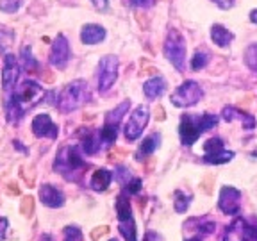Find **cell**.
Returning a JSON list of instances; mask_svg holds the SVG:
<instances>
[{"label":"cell","instance_id":"1","mask_svg":"<svg viewBox=\"0 0 257 241\" xmlns=\"http://www.w3.org/2000/svg\"><path fill=\"white\" fill-rule=\"evenodd\" d=\"M45 96V89L38 84L36 80H24L20 86H16L8 102V120L18 122L29 109L38 105Z\"/></svg>","mask_w":257,"mask_h":241},{"label":"cell","instance_id":"2","mask_svg":"<svg viewBox=\"0 0 257 241\" xmlns=\"http://www.w3.org/2000/svg\"><path fill=\"white\" fill-rule=\"evenodd\" d=\"M218 124L216 114H182L181 124H179V136L184 147H191L198 138L204 133H207L209 129H213Z\"/></svg>","mask_w":257,"mask_h":241},{"label":"cell","instance_id":"3","mask_svg":"<svg viewBox=\"0 0 257 241\" xmlns=\"http://www.w3.org/2000/svg\"><path fill=\"white\" fill-rule=\"evenodd\" d=\"M86 102H88V82L77 79L64 86V89L57 96L56 105L61 112H72L80 109Z\"/></svg>","mask_w":257,"mask_h":241},{"label":"cell","instance_id":"4","mask_svg":"<svg viewBox=\"0 0 257 241\" xmlns=\"http://www.w3.org/2000/svg\"><path fill=\"white\" fill-rule=\"evenodd\" d=\"M84 166L86 161L82 159V154H80V145H70V147L61 149L54 161V170L68 181H75L73 173L82 170Z\"/></svg>","mask_w":257,"mask_h":241},{"label":"cell","instance_id":"5","mask_svg":"<svg viewBox=\"0 0 257 241\" xmlns=\"http://www.w3.org/2000/svg\"><path fill=\"white\" fill-rule=\"evenodd\" d=\"M163 52H165V57L170 61V63L175 66L179 72L184 70L186 64V40L182 38V34L177 29H172L168 32L165 41V47H163Z\"/></svg>","mask_w":257,"mask_h":241},{"label":"cell","instance_id":"6","mask_svg":"<svg viewBox=\"0 0 257 241\" xmlns=\"http://www.w3.org/2000/svg\"><path fill=\"white\" fill-rule=\"evenodd\" d=\"M204 96V89L195 80H186L172 93V104L175 107H191Z\"/></svg>","mask_w":257,"mask_h":241},{"label":"cell","instance_id":"7","mask_svg":"<svg viewBox=\"0 0 257 241\" xmlns=\"http://www.w3.org/2000/svg\"><path fill=\"white\" fill-rule=\"evenodd\" d=\"M150 120V109L147 105H138L133 111V114L128 116L127 124H125V140L127 141H136L138 138L143 134V129L147 127Z\"/></svg>","mask_w":257,"mask_h":241},{"label":"cell","instance_id":"8","mask_svg":"<svg viewBox=\"0 0 257 241\" xmlns=\"http://www.w3.org/2000/svg\"><path fill=\"white\" fill-rule=\"evenodd\" d=\"M118 79V57L104 56L98 63V91L105 93L114 86Z\"/></svg>","mask_w":257,"mask_h":241},{"label":"cell","instance_id":"9","mask_svg":"<svg viewBox=\"0 0 257 241\" xmlns=\"http://www.w3.org/2000/svg\"><path fill=\"white\" fill-rule=\"evenodd\" d=\"M218 207L221 213L236 216L241 211V191L234 186H223L218 197Z\"/></svg>","mask_w":257,"mask_h":241},{"label":"cell","instance_id":"10","mask_svg":"<svg viewBox=\"0 0 257 241\" xmlns=\"http://www.w3.org/2000/svg\"><path fill=\"white\" fill-rule=\"evenodd\" d=\"M70 57H72V50H70V43L68 40L63 36V34H57V38L54 40L52 48H50V64H52L54 68H59L63 70L66 64H68Z\"/></svg>","mask_w":257,"mask_h":241},{"label":"cell","instance_id":"11","mask_svg":"<svg viewBox=\"0 0 257 241\" xmlns=\"http://www.w3.org/2000/svg\"><path fill=\"white\" fill-rule=\"evenodd\" d=\"M32 133L36 138H48V140H56L59 136V127L52 122L50 114L41 112L36 114L32 120Z\"/></svg>","mask_w":257,"mask_h":241},{"label":"cell","instance_id":"12","mask_svg":"<svg viewBox=\"0 0 257 241\" xmlns=\"http://www.w3.org/2000/svg\"><path fill=\"white\" fill-rule=\"evenodd\" d=\"M20 77V63L13 54H6L4 68H2V88L11 89Z\"/></svg>","mask_w":257,"mask_h":241},{"label":"cell","instance_id":"13","mask_svg":"<svg viewBox=\"0 0 257 241\" xmlns=\"http://www.w3.org/2000/svg\"><path fill=\"white\" fill-rule=\"evenodd\" d=\"M40 200L43 202V205L47 207H63L64 205V195L61 189H57L56 186L52 184H43L40 188Z\"/></svg>","mask_w":257,"mask_h":241},{"label":"cell","instance_id":"14","mask_svg":"<svg viewBox=\"0 0 257 241\" xmlns=\"http://www.w3.org/2000/svg\"><path fill=\"white\" fill-rule=\"evenodd\" d=\"M221 118H223L225 122L239 120L241 124H243V129H246V131H252V129L255 127V118H253L252 114H248V112L239 111V109L234 107V105H227V107H223V111H221Z\"/></svg>","mask_w":257,"mask_h":241},{"label":"cell","instance_id":"15","mask_svg":"<svg viewBox=\"0 0 257 241\" xmlns=\"http://www.w3.org/2000/svg\"><path fill=\"white\" fill-rule=\"evenodd\" d=\"M105 40V29L98 24H88L80 31V41L84 45H96Z\"/></svg>","mask_w":257,"mask_h":241},{"label":"cell","instance_id":"16","mask_svg":"<svg viewBox=\"0 0 257 241\" xmlns=\"http://www.w3.org/2000/svg\"><path fill=\"white\" fill-rule=\"evenodd\" d=\"M100 149H104V145H102L100 133L98 131H88L82 136V140H80V150L86 156H93V154H96Z\"/></svg>","mask_w":257,"mask_h":241},{"label":"cell","instance_id":"17","mask_svg":"<svg viewBox=\"0 0 257 241\" xmlns=\"http://www.w3.org/2000/svg\"><path fill=\"white\" fill-rule=\"evenodd\" d=\"M166 91V80L163 77H152L143 84V93L149 100H156Z\"/></svg>","mask_w":257,"mask_h":241},{"label":"cell","instance_id":"18","mask_svg":"<svg viewBox=\"0 0 257 241\" xmlns=\"http://www.w3.org/2000/svg\"><path fill=\"white\" fill-rule=\"evenodd\" d=\"M112 177H114L112 172H109L107 168L96 170V172L93 173L91 181H89V186H91V189H95V191H105V189L111 186Z\"/></svg>","mask_w":257,"mask_h":241},{"label":"cell","instance_id":"19","mask_svg":"<svg viewBox=\"0 0 257 241\" xmlns=\"http://www.w3.org/2000/svg\"><path fill=\"white\" fill-rule=\"evenodd\" d=\"M211 40H213L214 45L225 48V47H229V45L232 43L234 34L229 31V29H225L223 25L214 24L213 27H211Z\"/></svg>","mask_w":257,"mask_h":241},{"label":"cell","instance_id":"20","mask_svg":"<svg viewBox=\"0 0 257 241\" xmlns=\"http://www.w3.org/2000/svg\"><path fill=\"white\" fill-rule=\"evenodd\" d=\"M159 147H161V134H157V133L150 134V136L145 138L143 143L140 145L136 157L138 159H143V157H147V156H150V154L156 152Z\"/></svg>","mask_w":257,"mask_h":241},{"label":"cell","instance_id":"21","mask_svg":"<svg viewBox=\"0 0 257 241\" xmlns=\"http://www.w3.org/2000/svg\"><path fill=\"white\" fill-rule=\"evenodd\" d=\"M118 230L123 236L125 241H138V230L136 223H134V216L118 220Z\"/></svg>","mask_w":257,"mask_h":241},{"label":"cell","instance_id":"22","mask_svg":"<svg viewBox=\"0 0 257 241\" xmlns=\"http://www.w3.org/2000/svg\"><path fill=\"white\" fill-rule=\"evenodd\" d=\"M128 107H131V100H123L120 105H116V107L112 109V111H109V112H107V116H105V122H104V124L120 125V122L123 120L125 112L128 111Z\"/></svg>","mask_w":257,"mask_h":241},{"label":"cell","instance_id":"23","mask_svg":"<svg viewBox=\"0 0 257 241\" xmlns=\"http://www.w3.org/2000/svg\"><path fill=\"white\" fill-rule=\"evenodd\" d=\"M234 159V152L232 150H218V152H211V154H204V161L209 165H223V163H229Z\"/></svg>","mask_w":257,"mask_h":241},{"label":"cell","instance_id":"24","mask_svg":"<svg viewBox=\"0 0 257 241\" xmlns=\"http://www.w3.org/2000/svg\"><path fill=\"white\" fill-rule=\"evenodd\" d=\"M118 127L120 125H111V124H104V127L98 131L100 133V140L102 145H104V149H109L118 138Z\"/></svg>","mask_w":257,"mask_h":241},{"label":"cell","instance_id":"25","mask_svg":"<svg viewBox=\"0 0 257 241\" xmlns=\"http://www.w3.org/2000/svg\"><path fill=\"white\" fill-rule=\"evenodd\" d=\"M173 207H175L177 213H186L189 207V204H191V195H186V193L182 191H175L173 193Z\"/></svg>","mask_w":257,"mask_h":241},{"label":"cell","instance_id":"26","mask_svg":"<svg viewBox=\"0 0 257 241\" xmlns=\"http://www.w3.org/2000/svg\"><path fill=\"white\" fill-rule=\"evenodd\" d=\"M243 59H245V64L252 72H257V43H252L245 48Z\"/></svg>","mask_w":257,"mask_h":241},{"label":"cell","instance_id":"27","mask_svg":"<svg viewBox=\"0 0 257 241\" xmlns=\"http://www.w3.org/2000/svg\"><path fill=\"white\" fill-rule=\"evenodd\" d=\"M63 241H84L82 239V232L75 225H68L63 230Z\"/></svg>","mask_w":257,"mask_h":241},{"label":"cell","instance_id":"28","mask_svg":"<svg viewBox=\"0 0 257 241\" xmlns=\"http://www.w3.org/2000/svg\"><path fill=\"white\" fill-rule=\"evenodd\" d=\"M209 63V54L207 52H195V56L191 57V68L193 70H202L205 68Z\"/></svg>","mask_w":257,"mask_h":241},{"label":"cell","instance_id":"29","mask_svg":"<svg viewBox=\"0 0 257 241\" xmlns=\"http://www.w3.org/2000/svg\"><path fill=\"white\" fill-rule=\"evenodd\" d=\"M22 61H24V66L27 70H34L38 68V61L32 56V48L31 47H24L22 48Z\"/></svg>","mask_w":257,"mask_h":241},{"label":"cell","instance_id":"30","mask_svg":"<svg viewBox=\"0 0 257 241\" xmlns=\"http://www.w3.org/2000/svg\"><path fill=\"white\" fill-rule=\"evenodd\" d=\"M13 40H15V32L11 31H0V52H6L8 50V47L13 43Z\"/></svg>","mask_w":257,"mask_h":241},{"label":"cell","instance_id":"31","mask_svg":"<svg viewBox=\"0 0 257 241\" xmlns=\"http://www.w3.org/2000/svg\"><path fill=\"white\" fill-rule=\"evenodd\" d=\"M22 6V0H0V11L4 13H15Z\"/></svg>","mask_w":257,"mask_h":241},{"label":"cell","instance_id":"32","mask_svg":"<svg viewBox=\"0 0 257 241\" xmlns=\"http://www.w3.org/2000/svg\"><path fill=\"white\" fill-rule=\"evenodd\" d=\"M123 191L127 193V195H136V193H140L141 191V179L133 177V179L123 186Z\"/></svg>","mask_w":257,"mask_h":241},{"label":"cell","instance_id":"33","mask_svg":"<svg viewBox=\"0 0 257 241\" xmlns=\"http://www.w3.org/2000/svg\"><path fill=\"white\" fill-rule=\"evenodd\" d=\"M8 229H9V221H8V218L0 216V241H2V239L6 237V232H8Z\"/></svg>","mask_w":257,"mask_h":241},{"label":"cell","instance_id":"34","mask_svg":"<svg viewBox=\"0 0 257 241\" xmlns=\"http://www.w3.org/2000/svg\"><path fill=\"white\" fill-rule=\"evenodd\" d=\"M156 0H131V4L136 8H152Z\"/></svg>","mask_w":257,"mask_h":241},{"label":"cell","instance_id":"35","mask_svg":"<svg viewBox=\"0 0 257 241\" xmlns=\"http://www.w3.org/2000/svg\"><path fill=\"white\" fill-rule=\"evenodd\" d=\"M213 2L220 9H230L234 6V2H236V0H213Z\"/></svg>","mask_w":257,"mask_h":241},{"label":"cell","instance_id":"36","mask_svg":"<svg viewBox=\"0 0 257 241\" xmlns=\"http://www.w3.org/2000/svg\"><path fill=\"white\" fill-rule=\"evenodd\" d=\"M143 241H165V237L161 236V234H157V232H147V234H145Z\"/></svg>","mask_w":257,"mask_h":241},{"label":"cell","instance_id":"37","mask_svg":"<svg viewBox=\"0 0 257 241\" xmlns=\"http://www.w3.org/2000/svg\"><path fill=\"white\" fill-rule=\"evenodd\" d=\"M91 2L98 11H105V9H107V4H109L107 0H91Z\"/></svg>","mask_w":257,"mask_h":241},{"label":"cell","instance_id":"38","mask_svg":"<svg viewBox=\"0 0 257 241\" xmlns=\"http://www.w3.org/2000/svg\"><path fill=\"white\" fill-rule=\"evenodd\" d=\"M250 22H252V24H257V9H253V11L250 13Z\"/></svg>","mask_w":257,"mask_h":241},{"label":"cell","instance_id":"39","mask_svg":"<svg viewBox=\"0 0 257 241\" xmlns=\"http://www.w3.org/2000/svg\"><path fill=\"white\" fill-rule=\"evenodd\" d=\"M40 241H54V237L50 236V234H43V236L40 237Z\"/></svg>","mask_w":257,"mask_h":241},{"label":"cell","instance_id":"40","mask_svg":"<svg viewBox=\"0 0 257 241\" xmlns=\"http://www.w3.org/2000/svg\"><path fill=\"white\" fill-rule=\"evenodd\" d=\"M184 241H202L200 236H195V237H189V239H184Z\"/></svg>","mask_w":257,"mask_h":241},{"label":"cell","instance_id":"41","mask_svg":"<svg viewBox=\"0 0 257 241\" xmlns=\"http://www.w3.org/2000/svg\"><path fill=\"white\" fill-rule=\"evenodd\" d=\"M111 241H118V239H111Z\"/></svg>","mask_w":257,"mask_h":241},{"label":"cell","instance_id":"42","mask_svg":"<svg viewBox=\"0 0 257 241\" xmlns=\"http://www.w3.org/2000/svg\"><path fill=\"white\" fill-rule=\"evenodd\" d=\"M255 241H257V239H255Z\"/></svg>","mask_w":257,"mask_h":241}]
</instances>
